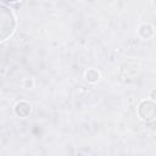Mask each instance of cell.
<instances>
[{
    "label": "cell",
    "instance_id": "6da1fadb",
    "mask_svg": "<svg viewBox=\"0 0 156 156\" xmlns=\"http://www.w3.org/2000/svg\"><path fill=\"white\" fill-rule=\"evenodd\" d=\"M5 1H17V0H5Z\"/></svg>",
    "mask_w": 156,
    "mask_h": 156
}]
</instances>
